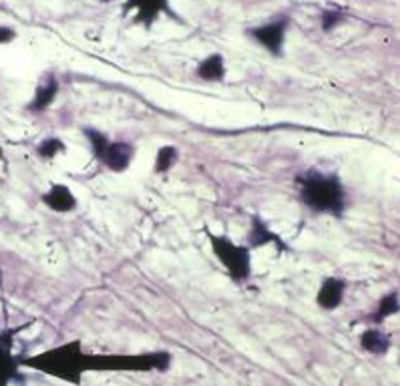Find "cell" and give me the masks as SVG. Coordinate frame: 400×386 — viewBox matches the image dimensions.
Here are the masks:
<instances>
[{
  "label": "cell",
  "instance_id": "cell-1",
  "mask_svg": "<svg viewBox=\"0 0 400 386\" xmlns=\"http://www.w3.org/2000/svg\"><path fill=\"white\" fill-rule=\"evenodd\" d=\"M296 192L300 204L312 213L344 218L350 206L348 189L336 171L308 169L296 178Z\"/></svg>",
  "mask_w": 400,
  "mask_h": 386
},
{
  "label": "cell",
  "instance_id": "cell-2",
  "mask_svg": "<svg viewBox=\"0 0 400 386\" xmlns=\"http://www.w3.org/2000/svg\"><path fill=\"white\" fill-rule=\"evenodd\" d=\"M20 364L51 374L60 380L79 385L81 376L85 372H89V354L83 350L81 340H73L57 346L53 350H46L39 357L25 358V360H20Z\"/></svg>",
  "mask_w": 400,
  "mask_h": 386
},
{
  "label": "cell",
  "instance_id": "cell-3",
  "mask_svg": "<svg viewBox=\"0 0 400 386\" xmlns=\"http://www.w3.org/2000/svg\"><path fill=\"white\" fill-rule=\"evenodd\" d=\"M204 234L208 238L209 248L215 255V260L225 269L227 278L237 286L250 282V278H252V250L246 244H237L227 236L209 232V227H204Z\"/></svg>",
  "mask_w": 400,
  "mask_h": 386
},
{
  "label": "cell",
  "instance_id": "cell-4",
  "mask_svg": "<svg viewBox=\"0 0 400 386\" xmlns=\"http://www.w3.org/2000/svg\"><path fill=\"white\" fill-rule=\"evenodd\" d=\"M85 139L89 141L91 153L99 164L107 167L113 173H125L135 159L133 143L123 141V139H111L109 135L97 129V127H85L83 129Z\"/></svg>",
  "mask_w": 400,
  "mask_h": 386
},
{
  "label": "cell",
  "instance_id": "cell-5",
  "mask_svg": "<svg viewBox=\"0 0 400 386\" xmlns=\"http://www.w3.org/2000/svg\"><path fill=\"white\" fill-rule=\"evenodd\" d=\"M171 364L169 352L145 354H89V371L103 372H165Z\"/></svg>",
  "mask_w": 400,
  "mask_h": 386
},
{
  "label": "cell",
  "instance_id": "cell-6",
  "mask_svg": "<svg viewBox=\"0 0 400 386\" xmlns=\"http://www.w3.org/2000/svg\"><path fill=\"white\" fill-rule=\"evenodd\" d=\"M288 27H290V20H288V18H276V20H269L266 25H262V27L252 29L250 30V34L253 36V41L264 46L269 55L282 57Z\"/></svg>",
  "mask_w": 400,
  "mask_h": 386
},
{
  "label": "cell",
  "instance_id": "cell-7",
  "mask_svg": "<svg viewBox=\"0 0 400 386\" xmlns=\"http://www.w3.org/2000/svg\"><path fill=\"white\" fill-rule=\"evenodd\" d=\"M20 328L4 330L0 332V386H11V382L18 380V366L20 358H16L13 352L15 346V336Z\"/></svg>",
  "mask_w": 400,
  "mask_h": 386
},
{
  "label": "cell",
  "instance_id": "cell-8",
  "mask_svg": "<svg viewBox=\"0 0 400 386\" xmlns=\"http://www.w3.org/2000/svg\"><path fill=\"white\" fill-rule=\"evenodd\" d=\"M346 290H348V282L340 278V276H326L318 292H316V304L318 308L326 310V312H334L338 310L346 298Z\"/></svg>",
  "mask_w": 400,
  "mask_h": 386
},
{
  "label": "cell",
  "instance_id": "cell-9",
  "mask_svg": "<svg viewBox=\"0 0 400 386\" xmlns=\"http://www.w3.org/2000/svg\"><path fill=\"white\" fill-rule=\"evenodd\" d=\"M246 246L250 250H260V248H266V246H276L280 252L288 250L286 241L260 215H253L252 222H250V229H248V236H246Z\"/></svg>",
  "mask_w": 400,
  "mask_h": 386
},
{
  "label": "cell",
  "instance_id": "cell-10",
  "mask_svg": "<svg viewBox=\"0 0 400 386\" xmlns=\"http://www.w3.org/2000/svg\"><path fill=\"white\" fill-rule=\"evenodd\" d=\"M59 81H57V76L55 74H46L45 79L36 85V89H34V95L30 97V101L27 103V113L30 115H41V113H45L51 109V105L57 101V95H59Z\"/></svg>",
  "mask_w": 400,
  "mask_h": 386
},
{
  "label": "cell",
  "instance_id": "cell-11",
  "mask_svg": "<svg viewBox=\"0 0 400 386\" xmlns=\"http://www.w3.org/2000/svg\"><path fill=\"white\" fill-rule=\"evenodd\" d=\"M41 204L53 213H71L79 206V199L73 189L65 183H55L41 195Z\"/></svg>",
  "mask_w": 400,
  "mask_h": 386
},
{
  "label": "cell",
  "instance_id": "cell-12",
  "mask_svg": "<svg viewBox=\"0 0 400 386\" xmlns=\"http://www.w3.org/2000/svg\"><path fill=\"white\" fill-rule=\"evenodd\" d=\"M197 79L206 81V83H220L225 79V60L222 55H209L201 60L195 69Z\"/></svg>",
  "mask_w": 400,
  "mask_h": 386
},
{
  "label": "cell",
  "instance_id": "cell-13",
  "mask_svg": "<svg viewBox=\"0 0 400 386\" xmlns=\"http://www.w3.org/2000/svg\"><path fill=\"white\" fill-rule=\"evenodd\" d=\"M360 346H362V350H366L368 354H386L388 350H390V346H392V342H390V336L382 332V330H378V328H368V330H364L362 334H360Z\"/></svg>",
  "mask_w": 400,
  "mask_h": 386
},
{
  "label": "cell",
  "instance_id": "cell-14",
  "mask_svg": "<svg viewBox=\"0 0 400 386\" xmlns=\"http://www.w3.org/2000/svg\"><path fill=\"white\" fill-rule=\"evenodd\" d=\"M179 161V149L175 145H164V147L157 149L155 153V159H153V171L157 175H165L169 173L175 164Z\"/></svg>",
  "mask_w": 400,
  "mask_h": 386
},
{
  "label": "cell",
  "instance_id": "cell-15",
  "mask_svg": "<svg viewBox=\"0 0 400 386\" xmlns=\"http://www.w3.org/2000/svg\"><path fill=\"white\" fill-rule=\"evenodd\" d=\"M399 292H396V290H390V292H386L385 296L378 300L376 310L372 314V320H374L376 324H380L382 320H386V318H390V316H394V314L399 312Z\"/></svg>",
  "mask_w": 400,
  "mask_h": 386
},
{
  "label": "cell",
  "instance_id": "cell-16",
  "mask_svg": "<svg viewBox=\"0 0 400 386\" xmlns=\"http://www.w3.org/2000/svg\"><path fill=\"white\" fill-rule=\"evenodd\" d=\"M65 151H67V145H65V141L59 139V137H46V139H43V141L36 145V155H39L41 159H45V161L55 159L57 155L65 153Z\"/></svg>",
  "mask_w": 400,
  "mask_h": 386
},
{
  "label": "cell",
  "instance_id": "cell-17",
  "mask_svg": "<svg viewBox=\"0 0 400 386\" xmlns=\"http://www.w3.org/2000/svg\"><path fill=\"white\" fill-rule=\"evenodd\" d=\"M340 22H342V13H338V11H326V13L322 15V29L326 30V32L336 29Z\"/></svg>",
  "mask_w": 400,
  "mask_h": 386
},
{
  "label": "cell",
  "instance_id": "cell-18",
  "mask_svg": "<svg viewBox=\"0 0 400 386\" xmlns=\"http://www.w3.org/2000/svg\"><path fill=\"white\" fill-rule=\"evenodd\" d=\"M15 36H16L15 29H11V27H0V45H8V43H13Z\"/></svg>",
  "mask_w": 400,
  "mask_h": 386
}]
</instances>
